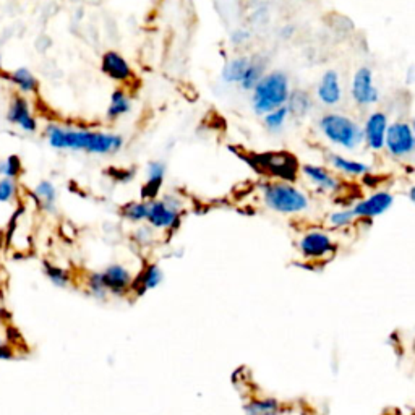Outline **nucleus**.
Segmentation results:
<instances>
[{
	"label": "nucleus",
	"mask_w": 415,
	"mask_h": 415,
	"mask_svg": "<svg viewBox=\"0 0 415 415\" xmlns=\"http://www.w3.org/2000/svg\"><path fill=\"white\" fill-rule=\"evenodd\" d=\"M46 137L49 144L56 149H73L91 154H114L123 146V138L120 135L60 127V125H49Z\"/></svg>",
	"instance_id": "obj_1"
},
{
	"label": "nucleus",
	"mask_w": 415,
	"mask_h": 415,
	"mask_svg": "<svg viewBox=\"0 0 415 415\" xmlns=\"http://www.w3.org/2000/svg\"><path fill=\"white\" fill-rule=\"evenodd\" d=\"M263 203L273 213L282 214V216H294L308 211L310 198L307 193L297 188L291 182H268L262 188Z\"/></svg>",
	"instance_id": "obj_2"
},
{
	"label": "nucleus",
	"mask_w": 415,
	"mask_h": 415,
	"mask_svg": "<svg viewBox=\"0 0 415 415\" xmlns=\"http://www.w3.org/2000/svg\"><path fill=\"white\" fill-rule=\"evenodd\" d=\"M253 111L264 116V114L274 111V109L286 106L291 88H289V78L282 72H271L259 80L253 89Z\"/></svg>",
	"instance_id": "obj_3"
},
{
	"label": "nucleus",
	"mask_w": 415,
	"mask_h": 415,
	"mask_svg": "<svg viewBox=\"0 0 415 415\" xmlns=\"http://www.w3.org/2000/svg\"><path fill=\"white\" fill-rule=\"evenodd\" d=\"M319 130L329 143L344 149H356L363 143V128L342 114H326L319 119Z\"/></svg>",
	"instance_id": "obj_4"
},
{
	"label": "nucleus",
	"mask_w": 415,
	"mask_h": 415,
	"mask_svg": "<svg viewBox=\"0 0 415 415\" xmlns=\"http://www.w3.org/2000/svg\"><path fill=\"white\" fill-rule=\"evenodd\" d=\"M182 208L183 202L176 195H166L161 199L156 198L149 202L146 221L153 229L174 231L179 227L180 219H182Z\"/></svg>",
	"instance_id": "obj_5"
},
{
	"label": "nucleus",
	"mask_w": 415,
	"mask_h": 415,
	"mask_svg": "<svg viewBox=\"0 0 415 415\" xmlns=\"http://www.w3.org/2000/svg\"><path fill=\"white\" fill-rule=\"evenodd\" d=\"M297 248L302 258L307 262H322V259L331 258L336 253L338 245L328 232L312 229L299 239Z\"/></svg>",
	"instance_id": "obj_6"
},
{
	"label": "nucleus",
	"mask_w": 415,
	"mask_h": 415,
	"mask_svg": "<svg viewBox=\"0 0 415 415\" xmlns=\"http://www.w3.org/2000/svg\"><path fill=\"white\" fill-rule=\"evenodd\" d=\"M257 164L264 172L271 174L282 182H294L297 179V159L289 153H264L258 154Z\"/></svg>",
	"instance_id": "obj_7"
},
{
	"label": "nucleus",
	"mask_w": 415,
	"mask_h": 415,
	"mask_svg": "<svg viewBox=\"0 0 415 415\" xmlns=\"http://www.w3.org/2000/svg\"><path fill=\"white\" fill-rule=\"evenodd\" d=\"M384 148L394 158H406L415 151L412 128L407 122H394L388 125Z\"/></svg>",
	"instance_id": "obj_8"
},
{
	"label": "nucleus",
	"mask_w": 415,
	"mask_h": 415,
	"mask_svg": "<svg viewBox=\"0 0 415 415\" xmlns=\"http://www.w3.org/2000/svg\"><path fill=\"white\" fill-rule=\"evenodd\" d=\"M394 203V197L386 190H379L370 195V197L360 199L359 203L354 204V213H356L357 219H370L373 221L375 218L382 216V214L388 213L391 209Z\"/></svg>",
	"instance_id": "obj_9"
},
{
	"label": "nucleus",
	"mask_w": 415,
	"mask_h": 415,
	"mask_svg": "<svg viewBox=\"0 0 415 415\" xmlns=\"http://www.w3.org/2000/svg\"><path fill=\"white\" fill-rule=\"evenodd\" d=\"M351 93L359 106H372L379 101V91L375 86L373 72L368 67H360L354 75Z\"/></svg>",
	"instance_id": "obj_10"
},
{
	"label": "nucleus",
	"mask_w": 415,
	"mask_h": 415,
	"mask_svg": "<svg viewBox=\"0 0 415 415\" xmlns=\"http://www.w3.org/2000/svg\"><path fill=\"white\" fill-rule=\"evenodd\" d=\"M103 274L104 284H106L107 292L112 294V296L123 297L127 296L132 289L133 282V274L128 271L127 268L122 266V264H111L107 266Z\"/></svg>",
	"instance_id": "obj_11"
},
{
	"label": "nucleus",
	"mask_w": 415,
	"mask_h": 415,
	"mask_svg": "<svg viewBox=\"0 0 415 415\" xmlns=\"http://www.w3.org/2000/svg\"><path fill=\"white\" fill-rule=\"evenodd\" d=\"M388 117L383 112H373L363 127V142L373 151H382L388 130Z\"/></svg>",
	"instance_id": "obj_12"
},
{
	"label": "nucleus",
	"mask_w": 415,
	"mask_h": 415,
	"mask_svg": "<svg viewBox=\"0 0 415 415\" xmlns=\"http://www.w3.org/2000/svg\"><path fill=\"white\" fill-rule=\"evenodd\" d=\"M7 120L27 133H34L38 130V120L31 114L28 99L23 96H15L12 99L7 112Z\"/></svg>",
	"instance_id": "obj_13"
},
{
	"label": "nucleus",
	"mask_w": 415,
	"mask_h": 415,
	"mask_svg": "<svg viewBox=\"0 0 415 415\" xmlns=\"http://www.w3.org/2000/svg\"><path fill=\"white\" fill-rule=\"evenodd\" d=\"M101 70L104 75H107L109 78L119 83L128 82L133 77L130 63L116 51H107L104 54L101 59Z\"/></svg>",
	"instance_id": "obj_14"
},
{
	"label": "nucleus",
	"mask_w": 415,
	"mask_h": 415,
	"mask_svg": "<svg viewBox=\"0 0 415 415\" xmlns=\"http://www.w3.org/2000/svg\"><path fill=\"white\" fill-rule=\"evenodd\" d=\"M303 176L317 187L319 192L324 193H338L341 190V180L334 177L331 172L322 166H315V164H305L302 166Z\"/></svg>",
	"instance_id": "obj_15"
},
{
	"label": "nucleus",
	"mask_w": 415,
	"mask_h": 415,
	"mask_svg": "<svg viewBox=\"0 0 415 415\" xmlns=\"http://www.w3.org/2000/svg\"><path fill=\"white\" fill-rule=\"evenodd\" d=\"M318 99L324 106H336L342 99V89L341 82H339V75L334 70H328L319 80L317 88Z\"/></svg>",
	"instance_id": "obj_16"
},
{
	"label": "nucleus",
	"mask_w": 415,
	"mask_h": 415,
	"mask_svg": "<svg viewBox=\"0 0 415 415\" xmlns=\"http://www.w3.org/2000/svg\"><path fill=\"white\" fill-rule=\"evenodd\" d=\"M164 273L156 263H149L139 271L137 276H133L132 289L130 292H135V296H143L151 289H156L163 282Z\"/></svg>",
	"instance_id": "obj_17"
},
{
	"label": "nucleus",
	"mask_w": 415,
	"mask_h": 415,
	"mask_svg": "<svg viewBox=\"0 0 415 415\" xmlns=\"http://www.w3.org/2000/svg\"><path fill=\"white\" fill-rule=\"evenodd\" d=\"M282 409V402L271 396L250 398L243 404L245 415H281Z\"/></svg>",
	"instance_id": "obj_18"
},
{
	"label": "nucleus",
	"mask_w": 415,
	"mask_h": 415,
	"mask_svg": "<svg viewBox=\"0 0 415 415\" xmlns=\"http://www.w3.org/2000/svg\"><path fill=\"white\" fill-rule=\"evenodd\" d=\"M329 163L331 166L341 174H346L349 177H362L367 176L370 172V166L365 163L354 161V159H347L341 156V154H331L329 156Z\"/></svg>",
	"instance_id": "obj_19"
},
{
	"label": "nucleus",
	"mask_w": 415,
	"mask_h": 415,
	"mask_svg": "<svg viewBox=\"0 0 415 415\" xmlns=\"http://www.w3.org/2000/svg\"><path fill=\"white\" fill-rule=\"evenodd\" d=\"M286 104L287 109H289V114H292V116L296 117H305L307 114L312 111V99L305 91L302 89H296V91H292L289 94V99H287Z\"/></svg>",
	"instance_id": "obj_20"
},
{
	"label": "nucleus",
	"mask_w": 415,
	"mask_h": 415,
	"mask_svg": "<svg viewBox=\"0 0 415 415\" xmlns=\"http://www.w3.org/2000/svg\"><path fill=\"white\" fill-rule=\"evenodd\" d=\"M132 109V103H130V98L125 94L123 89H116L111 96V103H109L107 107V119L109 120H117L119 117L125 116V114L130 112Z\"/></svg>",
	"instance_id": "obj_21"
},
{
	"label": "nucleus",
	"mask_w": 415,
	"mask_h": 415,
	"mask_svg": "<svg viewBox=\"0 0 415 415\" xmlns=\"http://www.w3.org/2000/svg\"><path fill=\"white\" fill-rule=\"evenodd\" d=\"M263 77H264V63L259 59H253L250 60L248 67L243 73V78L240 80L239 84L245 89V91H252Z\"/></svg>",
	"instance_id": "obj_22"
},
{
	"label": "nucleus",
	"mask_w": 415,
	"mask_h": 415,
	"mask_svg": "<svg viewBox=\"0 0 415 415\" xmlns=\"http://www.w3.org/2000/svg\"><path fill=\"white\" fill-rule=\"evenodd\" d=\"M250 63V59L247 57H237L224 65L222 68V80L226 83H240V80L243 78L245 70H247Z\"/></svg>",
	"instance_id": "obj_23"
},
{
	"label": "nucleus",
	"mask_w": 415,
	"mask_h": 415,
	"mask_svg": "<svg viewBox=\"0 0 415 415\" xmlns=\"http://www.w3.org/2000/svg\"><path fill=\"white\" fill-rule=\"evenodd\" d=\"M10 80H12V82L17 84V88L20 89V91L24 94L36 93V89L39 86L38 78L34 77V75L29 72L28 68L15 70V72L10 75Z\"/></svg>",
	"instance_id": "obj_24"
},
{
	"label": "nucleus",
	"mask_w": 415,
	"mask_h": 415,
	"mask_svg": "<svg viewBox=\"0 0 415 415\" xmlns=\"http://www.w3.org/2000/svg\"><path fill=\"white\" fill-rule=\"evenodd\" d=\"M34 193H36L38 199L41 202V206L44 209H49V211H52L54 206H56V199H57L56 187H54L51 182H47V180H43V182H39L36 185V188H34Z\"/></svg>",
	"instance_id": "obj_25"
},
{
	"label": "nucleus",
	"mask_w": 415,
	"mask_h": 415,
	"mask_svg": "<svg viewBox=\"0 0 415 415\" xmlns=\"http://www.w3.org/2000/svg\"><path fill=\"white\" fill-rule=\"evenodd\" d=\"M148 209H149V202H133L127 203L122 208V216L132 222H142L146 221L148 218Z\"/></svg>",
	"instance_id": "obj_26"
},
{
	"label": "nucleus",
	"mask_w": 415,
	"mask_h": 415,
	"mask_svg": "<svg viewBox=\"0 0 415 415\" xmlns=\"http://www.w3.org/2000/svg\"><path fill=\"white\" fill-rule=\"evenodd\" d=\"M356 219L357 216L352 208H342L328 214V224L334 229H346L352 226V224H356Z\"/></svg>",
	"instance_id": "obj_27"
},
{
	"label": "nucleus",
	"mask_w": 415,
	"mask_h": 415,
	"mask_svg": "<svg viewBox=\"0 0 415 415\" xmlns=\"http://www.w3.org/2000/svg\"><path fill=\"white\" fill-rule=\"evenodd\" d=\"M44 274L49 278V281L52 284H56L57 287H67L70 281H72V278H70V274L67 269L56 266V264L49 263V262H44Z\"/></svg>",
	"instance_id": "obj_28"
},
{
	"label": "nucleus",
	"mask_w": 415,
	"mask_h": 415,
	"mask_svg": "<svg viewBox=\"0 0 415 415\" xmlns=\"http://www.w3.org/2000/svg\"><path fill=\"white\" fill-rule=\"evenodd\" d=\"M289 117V109L287 106H281L274 111L264 114V125L271 130V132H278V130L282 128V125L286 123Z\"/></svg>",
	"instance_id": "obj_29"
},
{
	"label": "nucleus",
	"mask_w": 415,
	"mask_h": 415,
	"mask_svg": "<svg viewBox=\"0 0 415 415\" xmlns=\"http://www.w3.org/2000/svg\"><path fill=\"white\" fill-rule=\"evenodd\" d=\"M86 287H88V292L91 294L93 297H96L99 300H104L107 297V287L106 284H104V279H103V274L101 273H91L86 279Z\"/></svg>",
	"instance_id": "obj_30"
},
{
	"label": "nucleus",
	"mask_w": 415,
	"mask_h": 415,
	"mask_svg": "<svg viewBox=\"0 0 415 415\" xmlns=\"http://www.w3.org/2000/svg\"><path fill=\"white\" fill-rule=\"evenodd\" d=\"M23 171L22 161L18 156H8L3 161H0V176L8 179H17Z\"/></svg>",
	"instance_id": "obj_31"
},
{
	"label": "nucleus",
	"mask_w": 415,
	"mask_h": 415,
	"mask_svg": "<svg viewBox=\"0 0 415 415\" xmlns=\"http://www.w3.org/2000/svg\"><path fill=\"white\" fill-rule=\"evenodd\" d=\"M15 195H17V183H15V179H0V203L12 202Z\"/></svg>",
	"instance_id": "obj_32"
},
{
	"label": "nucleus",
	"mask_w": 415,
	"mask_h": 415,
	"mask_svg": "<svg viewBox=\"0 0 415 415\" xmlns=\"http://www.w3.org/2000/svg\"><path fill=\"white\" fill-rule=\"evenodd\" d=\"M166 176V164L161 161H151L148 164V179L164 180Z\"/></svg>",
	"instance_id": "obj_33"
},
{
	"label": "nucleus",
	"mask_w": 415,
	"mask_h": 415,
	"mask_svg": "<svg viewBox=\"0 0 415 415\" xmlns=\"http://www.w3.org/2000/svg\"><path fill=\"white\" fill-rule=\"evenodd\" d=\"M135 240L139 245H148L153 242V227L151 226H144V227H138L137 232H135Z\"/></svg>",
	"instance_id": "obj_34"
},
{
	"label": "nucleus",
	"mask_w": 415,
	"mask_h": 415,
	"mask_svg": "<svg viewBox=\"0 0 415 415\" xmlns=\"http://www.w3.org/2000/svg\"><path fill=\"white\" fill-rule=\"evenodd\" d=\"M112 179H116L117 182H130L133 179V171H123V169H111L109 171Z\"/></svg>",
	"instance_id": "obj_35"
},
{
	"label": "nucleus",
	"mask_w": 415,
	"mask_h": 415,
	"mask_svg": "<svg viewBox=\"0 0 415 415\" xmlns=\"http://www.w3.org/2000/svg\"><path fill=\"white\" fill-rule=\"evenodd\" d=\"M248 39H250V33L247 31V29H236L231 36V41H232V44H236V46L247 43Z\"/></svg>",
	"instance_id": "obj_36"
},
{
	"label": "nucleus",
	"mask_w": 415,
	"mask_h": 415,
	"mask_svg": "<svg viewBox=\"0 0 415 415\" xmlns=\"http://www.w3.org/2000/svg\"><path fill=\"white\" fill-rule=\"evenodd\" d=\"M13 359V349L5 342V339L0 334V360H10Z\"/></svg>",
	"instance_id": "obj_37"
},
{
	"label": "nucleus",
	"mask_w": 415,
	"mask_h": 415,
	"mask_svg": "<svg viewBox=\"0 0 415 415\" xmlns=\"http://www.w3.org/2000/svg\"><path fill=\"white\" fill-rule=\"evenodd\" d=\"M407 197H409V199H411V202L415 204V185H412L411 188H409V192H407Z\"/></svg>",
	"instance_id": "obj_38"
},
{
	"label": "nucleus",
	"mask_w": 415,
	"mask_h": 415,
	"mask_svg": "<svg viewBox=\"0 0 415 415\" xmlns=\"http://www.w3.org/2000/svg\"><path fill=\"white\" fill-rule=\"evenodd\" d=\"M414 80H415V68L412 67V68L407 72V82H409V83H412Z\"/></svg>",
	"instance_id": "obj_39"
},
{
	"label": "nucleus",
	"mask_w": 415,
	"mask_h": 415,
	"mask_svg": "<svg viewBox=\"0 0 415 415\" xmlns=\"http://www.w3.org/2000/svg\"><path fill=\"white\" fill-rule=\"evenodd\" d=\"M3 243H5V236H3L2 229H0V250L3 248Z\"/></svg>",
	"instance_id": "obj_40"
},
{
	"label": "nucleus",
	"mask_w": 415,
	"mask_h": 415,
	"mask_svg": "<svg viewBox=\"0 0 415 415\" xmlns=\"http://www.w3.org/2000/svg\"><path fill=\"white\" fill-rule=\"evenodd\" d=\"M411 128H412V137H414V146H415V117H414V120H412V125H411Z\"/></svg>",
	"instance_id": "obj_41"
},
{
	"label": "nucleus",
	"mask_w": 415,
	"mask_h": 415,
	"mask_svg": "<svg viewBox=\"0 0 415 415\" xmlns=\"http://www.w3.org/2000/svg\"><path fill=\"white\" fill-rule=\"evenodd\" d=\"M0 67H2V56H0Z\"/></svg>",
	"instance_id": "obj_42"
},
{
	"label": "nucleus",
	"mask_w": 415,
	"mask_h": 415,
	"mask_svg": "<svg viewBox=\"0 0 415 415\" xmlns=\"http://www.w3.org/2000/svg\"><path fill=\"white\" fill-rule=\"evenodd\" d=\"M0 317H2V312H0Z\"/></svg>",
	"instance_id": "obj_43"
}]
</instances>
